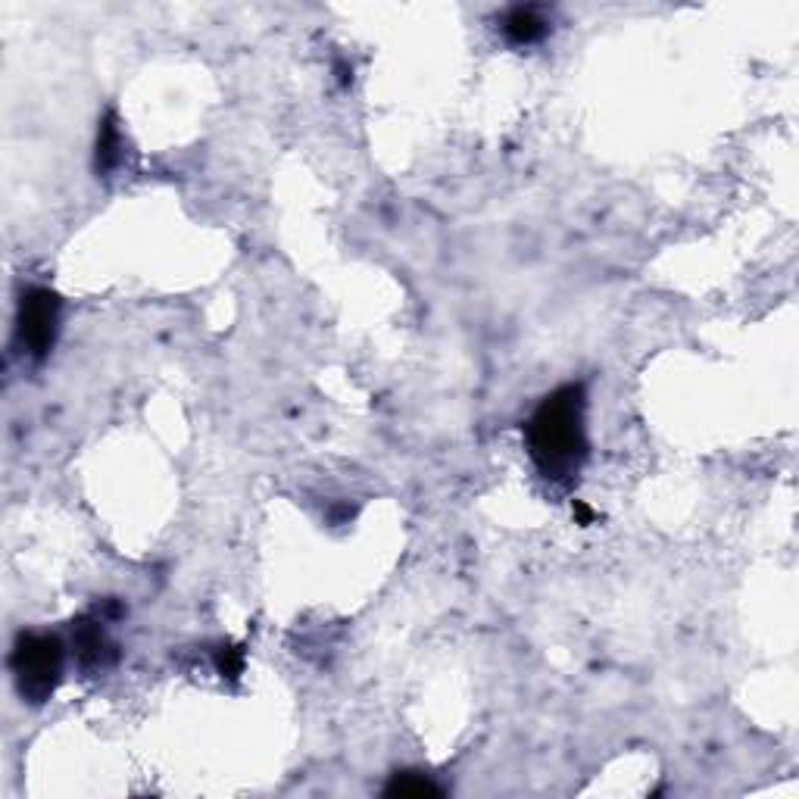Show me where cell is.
<instances>
[{
  "instance_id": "cell-1",
  "label": "cell",
  "mask_w": 799,
  "mask_h": 799,
  "mask_svg": "<svg viewBox=\"0 0 799 799\" xmlns=\"http://www.w3.org/2000/svg\"><path fill=\"white\" fill-rule=\"evenodd\" d=\"M587 394L584 384H563L540 400L525 425V444L534 466L549 482H572L587 459Z\"/></svg>"
},
{
  "instance_id": "cell-7",
  "label": "cell",
  "mask_w": 799,
  "mask_h": 799,
  "mask_svg": "<svg viewBox=\"0 0 799 799\" xmlns=\"http://www.w3.org/2000/svg\"><path fill=\"white\" fill-rule=\"evenodd\" d=\"M384 797H441V787L422 771H397L384 787Z\"/></svg>"
},
{
  "instance_id": "cell-5",
  "label": "cell",
  "mask_w": 799,
  "mask_h": 799,
  "mask_svg": "<svg viewBox=\"0 0 799 799\" xmlns=\"http://www.w3.org/2000/svg\"><path fill=\"white\" fill-rule=\"evenodd\" d=\"M499 29H503V38H506L509 44L528 48V44H537V41L547 38L549 22L537 7H513V10L503 17Z\"/></svg>"
},
{
  "instance_id": "cell-4",
  "label": "cell",
  "mask_w": 799,
  "mask_h": 799,
  "mask_svg": "<svg viewBox=\"0 0 799 799\" xmlns=\"http://www.w3.org/2000/svg\"><path fill=\"white\" fill-rule=\"evenodd\" d=\"M107 621L100 616H82L72 625V649H75V659L88 675H98L107 671L110 666H117L119 649L110 640V634L103 628Z\"/></svg>"
},
{
  "instance_id": "cell-9",
  "label": "cell",
  "mask_w": 799,
  "mask_h": 799,
  "mask_svg": "<svg viewBox=\"0 0 799 799\" xmlns=\"http://www.w3.org/2000/svg\"><path fill=\"white\" fill-rule=\"evenodd\" d=\"M572 513H575V518H578V525H594V518H597V513H594L587 503H581V499H575V503H572Z\"/></svg>"
},
{
  "instance_id": "cell-6",
  "label": "cell",
  "mask_w": 799,
  "mask_h": 799,
  "mask_svg": "<svg viewBox=\"0 0 799 799\" xmlns=\"http://www.w3.org/2000/svg\"><path fill=\"white\" fill-rule=\"evenodd\" d=\"M98 172H113L122 163V129H119L117 113H107L98 132V153H94Z\"/></svg>"
},
{
  "instance_id": "cell-8",
  "label": "cell",
  "mask_w": 799,
  "mask_h": 799,
  "mask_svg": "<svg viewBox=\"0 0 799 799\" xmlns=\"http://www.w3.org/2000/svg\"><path fill=\"white\" fill-rule=\"evenodd\" d=\"M216 671L222 678H241L244 671V647H232V644H222L216 649Z\"/></svg>"
},
{
  "instance_id": "cell-2",
  "label": "cell",
  "mask_w": 799,
  "mask_h": 799,
  "mask_svg": "<svg viewBox=\"0 0 799 799\" xmlns=\"http://www.w3.org/2000/svg\"><path fill=\"white\" fill-rule=\"evenodd\" d=\"M63 659L67 649L57 634L22 631L13 644L10 668L17 681L19 697L32 706H41L53 697V690L63 681Z\"/></svg>"
},
{
  "instance_id": "cell-3",
  "label": "cell",
  "mask_w": 799,
  "mask_h": 799,
  "mask_svg": "<svg viewBox=\"0 0 799 799\" xmlns=\"http://www.w3.org/2000/svg\"><path fill=\"white\" fill-rule=\"evenodd\" d=\"M60 332V297L48 287H29L19 297L17 337L32 360H44Z\"/></svg>"
}]
</instances>
